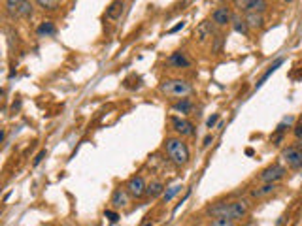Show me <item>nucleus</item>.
Instances as JSON below:
<instances>
[{"mask_svg":"<svg viewBox=\"0 0 302 226\" xmlns=\"http://www.w3.org/2000/svg\"><path fill=\"white\" fill-rule=\"evenodd\" d=\"M232 30L234 32H238V34H244V36H247L249 34V26H247V23H246V19H242L240 15H234L232 17Z\"/></svg>","mask_w":302,"mask_h":226,"instance_id":"f3484780","label":"nucleus"},{"mask_svg":"<svg viewBox=\"0 0 302 226\" xmlns=\"http://www.w3.org/2000/svg\"><path fill=\"white\" fill-rule=\"evenodd\" d=\"M276 189H278L276 183H265V185L253 189V191H251V196H253V198H265V196H270Z\"/></svg>","mask_w":302,"mask_h":226,"instance_id":"dca6fc26","label":"nucleus"},{"mask_svg":"<svg viewBox=\"0 0 302 226\" xmlns=\"http://www.w3.org/2000/svg\"><path fill=\"white\" fill-rule=\"evenodd\" d=\"M181 189H183V185H181V183H174L172 187H168V189L165 191V194H163V202L165 203L172 202V200H174V198H176V196L181 192Z\"/></svg>","mask_w":302,"mask_h":226,"instance_id":"aec40b11","label":"nucleus"},{"mask_svg":"<svg viewBox=\"0 0 302 226\" xmlns=\"http://www.w3.org/2000/svg\"><path fill=\"white\" fill-rule=\"evenodd\" d=\"M6 10L13 17H28L32 15V2H21V0H8Z\"/></svg>","mask_w":302,"mask_h":226,"instance_id":"20e7f679","label":"nucleus"},{"mask_svg":"<svg viewBox=\"0 0 302 226\" xmlns=\"http://www.w3.org/2000/svg\"><path fill=\"white\" fill-rule=\"evenodd\" d=\"M281 158L283 162L293 170L302 168V149L301 147H287L281 151Z\"/></svg>","mask_w":302,"mask_h":226,"instance_id":"39448f33","label":"nucleus"},{"mask_svg":"<svg viewBox=\"0 0 302 226\" xmlns=\"http://www.w3.org/2000/svg\"><path fill=\"white\" fill-rule=\"evenodd\" d=\"M232 13H230V8L229 6H225V4H221L218 6L214 12H212V21L214 25H218V26H227V25L232 23Z\"/></svg>","mask_w":302,"mask_h":226,"instance_id":"0eeeda50","label":"nucleus"},{"mask_svg":"<svg viewBox=\"0 0 302 226\" xmlns=\"http://www.w3.org/2000/svg\"><path fill=\"white\" fill-rule=\"evenodd\" d=\"M293 121H295L293 117H285V119H283V121H281V123L278 125V128H276V134H281V132L285 130V126L289 128L291 125H293Z\"/></svg>","mask_w":302,"mask_h":226,"instance_id":"a878e982","label":"nucleus"},{"mask_svg":"<svg viewBox=\"0 0 302 226\" xmlns=\"http://www.w3.org/2000/svg\"><path fill=\"white\" fill-rule=\"evenodd\" d=\"M293 132H295V138H297V140H302V123H299Z\"/></svg>","mask_w":302,"mask_h":226,"instance_id":"c756f323","label":"nucleus"},{"mask_svg":"<svg viewBox=\"0 0 302 226\" xmlns=\"http://www.w3.org/2000/svg\"><path fill=\"white\" fill-rule=\"evenodd\" d=\"M123 8H125L123 2H111L110 8H108V12H106L108 19H119L121 13H123Z\"/></svg>","mask_w":302,"mask_h":226,"instance_id":"412c9836","label":"nucleus"},{"mask_svg":"<svg viewBox=\"0 0 302 226\" xmlns=\"http://www.w3.org/2000/svg\"><path fill=\"white\" fill-rule=\"evenodd\" d=\"M218 121H219V113H214L212 117H208V121H206V126H208V128H214V126L218 125Z\"/></svg>","mask_w":302,"mask_h":226,"instance_id":"cd10ccee","label":"nucleus"},{"mask_svg":"<svg viewBox=\"0 0 302 226\" xmlns=\"http://www.w3.org/2000/svg\"><path fill=\"white\" fill-rule=\"evenodd\" d=\"M104 217L108 219L111 225H115V223L119 221V215L115 213V211H111V209H106V211H104Z\"/></svg>","mask_w":302,"mask_h":226,"instance_id":"bb28decb","label":"nucleus"},{"mask_svg":"<svg viewBox=\"0 0 302 226\" xmlns=\"http://www.w3.org/2000/svg\"><path fill=\"white\" fill-rule=\"evenodd\" d=\"M145 189H147V183L144 181L142 176H134V177L129 179V183H127V191L131 196L134 198H142L145 194Z\"/></svg>","mask_w":302,"mask_h":226,"instance_id":"6e6552de","label":"nucleus"},{"mask_svg":"<svg viewBox=\"0 0 302 226\" xmlns=\"http://www.w3.org/2000/svg\"><path fill=\"white\" fill-rule=\"evenodd\" d=\"M144 226H153V225H151V223H147V225H144Z\"/></svg>","mask_w":302,"mask_h":226,"instance_id":"473e14b6","label":"nucleus"},{"mask_svg":"<svg viewBox=\"0 0 302 226\" xmlns=\"http://www.w3.org/2000/svg\"><path fill=\"white\" fill-rule=\"evenodd\" d=\"M283 176H285V168L281 166V164H272V166L265 168V170L261 172L259 179H261L263 183H276V181H279Z\"/></svg>","mask_w":302,"mask_h":226,"instance_id":"423d86ee","label":"nucleus"},{"mask_svg":"<svg viewBox=\"0 0 302 226\" xmlns=\"http://www.w3.org/2000/svg\"><path fill=\"white\" fill-rule=\"evenodd\" d=\"M216 38V28H214V21L212 19H206L202 23L196 26V30H194V38L200 42V44H204L208 38Z\"/></svg>","mask_w":302,"mask_h":226,"instance_id":"1a4fd4ad","label":"nucleus"},{"mask_svg":"<svg viewBox=\"0 0 302 226\" xmlns=\"http://www.w3.org/2000/svg\"><path fill=\"white\" fill-rule=\"evenodd\" d=\"M212 142H214V136L212 134H208L204 138V147H208V145H212Z\"/></svg>","mask_w":302,"mask_h":226,"instance_id":"2f4dec72","label":"nucleus"},{"mask_svg":"<svg viewBox=\"0 0 302 226\" xmlns=\"http://www.w3.org/2000/svg\"><path fill=\"white\" fill-rule=\"evenodd\" d=\"M36 4L42 8V10H48V12H55V10L60 6L57 0H38Z\"/></svg>","mask_w":302,"mask_h":226,"instance_id":"5701e85b","label":"nucleus"},{"mask_svg":"<svg viewBox=\"0 0 302 226\" xmlns=\"http://www.w3.org/2000/svg\"><path fill=\"white\" fill-rule=\"evenodd\" d=\"M166 64L172 66V68H189L191 66V59L187 57L185 51H174L166 59Z\"/></svg>","mask_w":302,"mask_h":226,"instance_id":"f8f14e48","label":"nucleus"},{"mask_svg":"<svg viewBox=\"0 0 302 226\" xmlns=\"http://www.w3.org/2000/svg\"><path fill=\"white\" fill-rule=\"evenodd\" d=\"M165 149H166L168 158L176 164V166H185V164L189 162V158H191L189 145L183 142L181 138H166Z\"/></svg>","mask_w":302,"mask_h":226,"instance_id":"f03ea898","label":"nucleus"},{"mask_svg":"<svg viewBox=\"0 0 302 226\" xmlns=\"http://www.w3.org/2000/svg\"><path fill=\"white\" fill-rule=\"evenodd\" d=\"M244 19H246L247 26H251V28H263V26H265V17H263V13H247Z\"/></svg>","mask_w":302,"mask_h":226,"instance_id":"a211bd4d","label":"nucleus"},{"mask_svg":"<svg viewBox=\"0 0 302 226\" xmlns=\"http://www.w3.org/2000/svg\"><path fill=\"white\" fill-rule=\"evenodd\" d=\"M210 226H234V221H229V219H223V217H218L214 219Z\"/></svg>","mask_w":302,"mask_h":226,"instance_id":"b1692460","label":"nucleus"},{"mask_svg":"<svg viewBox=\"0 0 302 226\" xmlns=\"http://www.w3.org/2000/svg\"><path fill=\"white\" fill-rule=\"evenodd\" d=\"M212 40H214V48H212V51H214V53L218 55L219 51H221V46H223L225 38H223V36H221V34H218V36H216V38H212Z\"/></svg>","mask_w":302,"mask_h":226,"instance_id":"393cba45","label":"nucleus"},{"mask_svg":"<svg viewBox=\"0 0 302 226\" xmlns=\"http://www.w3.org/2000/svg\"><path fill=\"white\" fill-rule=\"evenodd\" d=\"M165 183L163 181H159V179H153L151 183H147V189H145V194L149 196V198H157V196H163L165 194Z\"/></svg>","mask_w":302,"mask_h":226,"instance_id":"2eb2a0df","label":"nucleus"},{"mask_svg":"<svg viewBox=\"0 0 302 226\" xmlns=\"http://www.w3.org/2000/svg\"><path fill=\"white\" fill-rule=\"evenodd\" d=\"M161 93L168 98H178V100H183L193 93V85L189 83L187 79H181V77H170V79H165L161 83Z\"/></svg>","mask_w":302,"mask_h":226,"instance_id":"7ed1b4c3","label":"nucleus"},{"mask_svg":"<svg viewBox=\"0 0 302 226\" xmlns=\"http://www.w3.org/2000/svg\"><path fill=\"white\" fill-rule=\"evenodd\" d=\"M36 34L40 38H48V36L55 34V25H53V21H42V23L38 25Z\"/></svg>","mask_w":302,"mask_h":226,"instance_id":"6ab92c4d","label":"nucleus"},{"mask_svg":"<svg viewBox=\"0 0 302 226\" xmlns=\"http://www.w3.org/2000/svg\"><path fill=\"white\" fill-rule=\"evenodd\" d=\"M110 203L115 207V209H121V207H127L131 203V194L127 189H115L113 194H111V200Z\"/></svg>","mask_w":302,"mask_h":226,"instance_id":"ddd939ff","label":"nucleus"},{"mask_svg":"<svg viewBox=\"0 0 302 226\" xmlns=\"http://www.w3.org/2000/svg\"><path fill=\"white\" fill-rule=\"evenodd\" d=\"M191 107H193V104H191V100L189 98H183V100H180L178 104H174V111H180V113H189L191 111Z\"/></svg>","mask_w":302,"mask_h":226,"instance_id":"4be33fe9","label":"nucleus"},{"mask_svg":"<svg viewBox=\"0 0 302 226\" xmlns=\"http://www.w3.org/2000/svg\"><path fill=\"white\" fill-rule=\"evenodd\" d=\"M236 6L240 8L242 12L263 13L268 8V2H265V0H242V2H236Z\"/></svg>","mask_w":302,"mask_h":226,"instance_id":"9d476101","label":"nucleus"},{"mask_svg":"<svg viewBox=\"0 0 302 226\" xmlns=\"http://www.w3.org/2000/svg\"><path fill=\"white\" fill-rule=\"evenodd\" d=\"M208 213L214 215L216 219L223 217L229 221H238L244 219L246 215L249 213V202L247 200H234V202H218L216 205H212L208 209Z\"/></svg>","mask_w":302,"mask_h":226,"instance_id":"f257e3e1","label":"nucleus"},{"mask_svg":"<svg viewBox=\"0 0 302 226\" xmlns=\"http://www.w3.org/2000/svg\"><path fill=\"white\" fill-rule=\"evenodd\" d=\"M172 126L174 130L180 134L181 138H189L194 136V125L187 119H180V117H172Z\"/></svg>","mask_w":302,"mask_h":226,"instance_id":"9b49d317","label":"nucleus"},{"mask_svg":"<svg viewBox=\"0 0 302 226\" xmlns=\"http://www.w3.org/2000/svg\"><path fill=\"white\" fill-rule=\"evenodd\" d=\"M183 26H185V21H181V23H178V25H176V26H172V28H170L168 32H170V34H174V32H178V30H181Z\"/></svg>","mask_w":302,"mask_h":226,"instance_id":"7c9ffc66","label":"nucleus"},{"mask_svg":"<svg viewBox=\"0 0 302 226\" xmlns=\"http://www.w3.org/2000/svg\"><path fill=\"white\" fill-rule=\"evenodd\" d=\"M281 64H283V57H279V59L274 60V62H272V64L268 66V70H266L265 74H263V75H261V77L257 79V83H255V91H257V89H261V87H263V85L266 83V79H268V77H270V75H272L274 72L278 70Z\"/></svg>","mask_w":302,"mask_h":226,"instance_id":"4468645a","label":"nucleus"},{"mask_svg":"<svg viewBox=\"0 0 302 226\" xmlns=\"http://www.w3.org/2000/svg\"><path fill=\"white\" fill-rule=\"evenodd\" d=\"M46 155H48V151H46V149H42V151H40V153L34 156V160H32V166H38V164H40V162L46 158Z\"/></svg>","mask_w":302,"mask_h":226,"instance_id":"c85d7f7f","label":"nucleus"}]
</instances>
